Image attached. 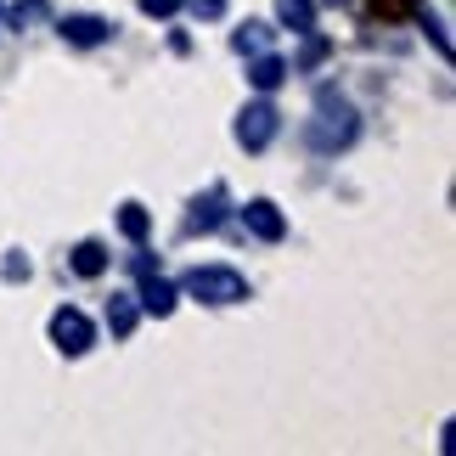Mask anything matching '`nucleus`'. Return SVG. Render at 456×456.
Segmentation results:
<instances>
[{"mask_svg": "<svg viewBox=\"0 0 456 456\" xmlns=\"http://www.w3.org/2000/svg\"><path fill=\"white\" fill-rule=\"evenodd\" d=\"M322 57H327V40H322V34L310 28V34H305V51H299V68H315Z\"/></svg>", "mask_w": 456, "mask_h": 456, "instance_id": "nucleus-17", "label": "nucleus"}, {"mask_svg": "<svg viewBox=\"0 0 456 456\" xmlns=\"http://www.w3.org/2000/svg\"><path fill=\"white\" fill-rule=\"evenodd\" d=\"M181 6L198 17V23H215V17H225V0H181Z\"/></svg>", "mask_w": 456, "mask_h": 456, "instance_id": "nucleus-16", "label": "nucleus"}, {"mask_svg": "<svg viewBox=\"0 0 456 456\" xmlns=\"http://www.w3.org/2000/svg\"><path fill=\"white\" fill-rule=\"evenodd\" d=\"M288 74H293V68L282 62V57H271V51H259V57L248 62V85H254V91H282V85H288Z\"/></svg>", "mask_w": 456, "mask_h": 456, "instance_id": "nucleus-8", "label": "nucleus"}, {"mask_svg": "<svg viewBox=\"0 0 456 456\" xmlns=\"http://www.w3.org/2000/svg\"><path fill=\"white\" fill-rule=\"evenodd\" d=\"M51 344L62 349V355H85V349L96 344V327H91V315L74 310V305H62L57 315H51Z\"/></svg>", "mask_w": 456, "mask_h": 456, "instance_id": "nucleus-4", "label": "nucleus"}, {"mask_svg": "<svg viewBox=\"0 0 456 456\" xmlns=\"http://www.w3.org/2000/svg\"><path fill=\"white\" fill-rule=\"evenodd\" d=\"M45 12H51V6H45V0H17V6H12V28H17V34H23L28 23H40V17H45Z\"/></svg>", "mask_w": 456, "mask_h": 456, "instance_id": "nucleus-15", "label": "nucleus"}, {"mask_svg": "<svg viewBox=\"0 0 456 456\" xmlns=\"http://www.w3.org/2000/svg\"><path fill=\"white\" fill-rule=\"evenodd\" d=\"M276 130H282V113H276L271 102H248V108L237 113V142L248 152H265L276 142Z\"/></svg>", "mask_w": 456, "mask_h": 456, "instance_id": "nucleus-3", "label": "nucleus"}, {"mask_svg": "<svg viewBox=\"0 0 456 456\" xmlns=\"http://www.w3.org/2000/svg\"><path fill=\"white\" fill-rule=\"evenodd\" d=\"M355 135H361L355 108H349L344 96L322 91V102H315V118H310V147H315V152H344Z\"/></svg>", "mask_w": 456, "mask_h": 456, "instance_id": "nucleus-1", "label": "nucleus"}, {"mask_svg": "<svg viewBox=\"0 0 456 456\" xmlns=\"http://www.w3.org/2000/svg\"><path fill=\"white\" fill-rule=\"evenodd\" d=\"M118 232H125L130 242H142V237L152 232V215H147L142 203H125V208H118Z\"/></svg>", "mask_w": 456, "mask_h": 456, "instance_id": "nucleus-14", "label": "nucleus"}, {"mask_svg": "<svg viewBox=\"0 0 456 456\" xmlns=\"http://www.w3.org/2000/svg\"><path fill=\"white\" fill-rule=\"evenodd\" d=\"M186 293L198 305H242L248 299V276L232 265H198V271H186Z\"/></svg>", "mask_w": 456, "mask_h": 456, "instance_id": "nucleus-2", "label": "nucleus"}, {"mask_svg": "<svg viewBox=\"0 0 456 456\" xmlns=\"http://www.w3.org/2000/svg\"><path fill=\"white\" fill-rule=\"evenodd\" d=\"M232 45L242 51V57H259V51H271V23H254V17H248V23L232 34Z\"/></svg>", "mask_w": 456, "mask_h": 456, "instance_id": "nucleus-13", "label": "nucleus"}, {"mask_svg": "<svg viewBox=\"0 0 456 456\" xmlns=\"http://www.w3.org/2000/svg\"><path fill=\"white\" fill-rule=\"evenodd\" d=\"M62 40L68 45H108L113 40V23H108V17H91V12L62 17Z\"/></svg>", "mask_w": 456, "mask_h": 456, "instance_id": "nucleus-6", "label": "nucleus"}, {"mask_svg": "<svg viewBox=\"0 0 456 456\" xmlns=\"http://www.w3.org/2000/svg\"><path fill=\"white\" fill-rule=\"evenodd\" d=\"M68 265H74V276H85V282H96L102 271H108V248H102L96 237L74 242V254H68Z\"/></svg>", "mask_w": 456, "mask_h": 456, "instance_id": "nucleus-9", "label": "nucleus"}, {"mask_svg": "<svg viewBox=\"0 0 456 456\" xmlns=\"http://www.w3.org/2000/svg\"><path fill=\"white\" fill-rule=\"evenodd\" d=\"M276 23L293 28V34H310L315 28V0H276Z\"/></svg>", "mask_w": 456, "mask_h": 456, "instance_id": "nucleus-12", "label": "nucleus"}, {"mask_svg": "<svg viewBox=\"0 0 456 456\" xmlns=\"http://www.w3.org/2000/svg\"><path fill=\"white\" fill-rule=\"evenodd\" d=\"M142 12L147 17H175V12H181V0H142Z\"/></svg>", "mask_w": 456, "mask_h": 456, "instance_id": "nucleus-18", "label": "nucleus"}, {"mask_svg": "<svg viewBox=\"0 0 456 456\" xmlns=\"http://www.w3.org/2000/svg\"><path fill=\"white\" fill-rule=\"evenodd\" d=\"M242 225H248V237H259V242H282L288 237V220H282V208L271 198H254L242 208Z\"/></svg>", "mask_w": 456, "mask_h": 456, "instance_id": "nucleus-5", "label": "nucleus"}, {"mask_svg": "<svg viewBox=\"0 0 456 456\" xmlns=\"http://www.w3.org/2000/svg\"><path fill=\"white\" fill-rule=\"evenodd\" d=\"M220 220H225V186H208V198L191 203V225L198 232H220Z\"/></svg>", "mask_w": 456, "mask_h": 456, "instance_id": "nucleus-11", "label": "nucleus"}, {"mask_svg": "<svg viewBox=\"0 0 456 456\" xmlns=\"http://www.w3.org/2000/svg\"><path fill=\"white\" fill-rule=\"evenodd\" d=\"M135 322H142V305H135V293H113V299H108V332H113V338H130Z\"/></svg>", "mask_w": 456, "mask_h": 456, "instance_id": "nucleus-10", "label": "nucleus"}, {"mask_svg": "<svg viewBox=\"0 0 456 456\" xmlns=\"http://www.w3.org/2000/svg\"><path fill=\"white\" fill-rule=\"evenodd\" d=\"M175 299H181V288H175V282H164L158 271H147V276H142V293H135V305H142L147 315H169V310H175Z\"/></svg>", "mask_w": 456, "mask_h": 456, "instance_id": "nucleus-7", "label": "nucleus"}]
</instances>
